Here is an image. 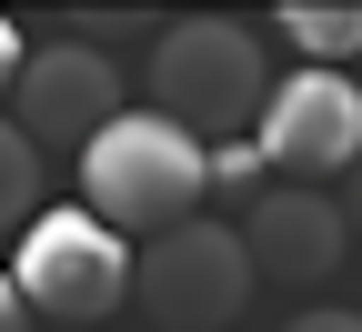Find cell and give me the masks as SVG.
<instances>
[{
    "label": "cell",
    "mask_w": 362,
    "mask_h": 332,
    "mask_svg": "<svg viewBox=\"0 0 362 332\" xmlns=\"http://www.w3.org/2000/svg\"><path fill=\"white\" fill-rule=\"evenodd\" d=\"M202 202H211V141H192L161 111H131L81 151V212H101L121 242H161L202 222Z\"/></svg>",
    "instance_id": "6da1fadb"
},
{
    "label": "cell",
    "mask_w": 362,
    "mask_h": 332,
    "mask_svg": "<svg viewBox=\"0 0 362 332\" xmlns=\"http://www.w3.org/2000/svg\"><path fill=\"white\" fill-rule=\"evenodd\" d=\"M151 111L181 121L192 141H242V121L272 101V61H262V40L242 21H221V11H192V21H171L151 30Z\"/></svg>",
    "instance_id": "7a4b0ae2"
},
{
    "label": "cell",
    "mask_w": 362,
    "mask_h": 332,
    "mask_svg": "<svg viewBox=\"0 0 362 332\" xmlns=\"http://www.w3.org/2000/svg\"><path fill=\"white\" fill-rule=\"evenodd\" d=\"M11 282H21V302L51 312L61 332H101V312H121L131 282H141V252H131L101 212H40L21 231V252H11Z\"/></svg>",
    "instance_id": "3957f363"
},
{
    "label": "cell",
    "mask_w": 362,
    "mask_h": 332,
    "mask_svg": "<svg viewBox=\"0 0 362 332\" xmlns=\"http://www.w3.org/2000/svg\"><path fill=\"white\" fill-rule=\"evenodd\" d=\"M161 332H232L242 302H252V252L232 222H181L161 242H141V282H131Z\"/></svg>",
    "instance_id": "277c9868"
},
{
    "label": "cell",
    "mask_w": 362,
    "mask_h": 332,
    "mask_svg": "<svg viewBox=\"0 0 362 332\" xmlns=\"http://www.w3.org/2000/svg\"><path fill=\"white\" fill-rule=\"evenodd\" d=\"M252 141H262V161L282 171V181H312V192H322L332 171L352 181L362 171V91L342 71H282Z\"/></svg>",
    "instance_id": "5b68a950"
},
{
    "label": "cell",
    "mask_w": 362,
    "mask_h": 332,
    "mask_svg": "<svg viewBox=\"0 0 362 332\" xmlns=\"http://www.w3.org/2000/svg\"><path fill=\"white\" fill-rule=\"evenodd\" d=\"M11 111H21V131L40 151H90L111 121H131V91H121V71L90 51V40H61V51H30Z\"/></svg>",
    "instance_id": "8992f818"
},
{
    "label": "cell",
    "mask_w": 362,
    "mask_h": 332,
    "mask_svg": "<svg viewBox=\"0 0 362 332\" xmlns=\"http://www.w3.org/2000/svg\"><path fill=\"white\" fill-rule=\"evenodd\" d=\"M242 252L262 282H282V292H312V282H332L342 252H352V222L332 192H312V181H272V192L242 212Z\"/></svg>",
    "instance_id": "52a82bcc"
},
{
    "label": "cell",
    "mask_w": 362,
    "mask_h": 332,
    "mask_svg": "<svg viewBox=\"0 0 362 332\" xmlns=\"http://www.w3.org/2000/svg\"><path fill=\"white\" fill-rule=\"evenodd\" d=\"M302 51V71H342L362 51V0H282V21H272Z\"/></svg>",
    "instance_id": "ba28073f"
},
{
    "label": "cell",
    "mask_w": 362,
    "mask_h": 332,
    "mask_svg": "<svg viewBox=\"0 0 362 332\" xmlns=\"http://www.w3.org/2000/svg\"><path fill=\"white\" fill-rule=\"evenodd\" d=\"M30 222H40V141L21 121H0V242L21 252Z\"/></svg>",
    "instance_id": "9c48e42d"
},
{
    "label": "cell",
    "mask_w": 362,
    "mask_h": 332,
    "mask_svg": "<svg viewBox=\"0 0 362 332\" xmlns=\"http://www.w3.org/2000/svg\"><path fill=\"white\" fill-rule=\"evenodd\" d=\"M262 171H272V161H262V141H211V192H232L242 212H252V202L272 192Z\"/></svg>",
    "instance_id": "30bf717a"
},
{
    "label": "cell",
    "mask_w": 362,
    "mask_h": 332,
    "mask_svg": "<svg viewBox=\"0 0 362 332\" xmlns=\"http://www.w3.org/2000/svg\"><path fill=\"white\" fill-rule=\"evenodd\" d=\"M21 71H30V40H21L11 11H0V91H21Z\"/></svg>",
    "instance_id": "8fae6325"
},
{
    "label": "cell",
    "mask_w": 362,
    "mask_h": 332,
    "mask_svg": "<svg viewBox=\"0 0 362 332\" xmlns=\"http://www.w3.org/2000/svg\"><path fill=\"white\" fill-rule=\"evenodd\" d=\"M282 332H362V312H342V302H332V312H292Z\"/></svg>",
    "instance_id": "7c38bea8"
},
{
    "label": "cell",
    "mask_w": 362,
    "mask_h": 332,
    "mask_svg": "<svg viewBox=\"0 0 362 332\" xmlns=\"http://www.w3.org/2000/svg\"><path fill=\"white\" fill-rule=\"evenodd\" d=\"M0 332H30V302H21V282L0 272Z\"/></svg>",
    "instance_id": "4fadbf2b"
},
{
    "label": "cell",
    "mask_w": 362,
    "mask_h": 332,
    "mask_svg": "<svg viewBox=\"0 0 362 332\" xmlns=\"http://www.w3.org/2000/svg\"><path fill=\"white\" fill-rule=\"evenodd\" d=\"M342 222H352V242H362V171L342 181Z\"/></svg>",
    "instance_id": "5bb4252c"
}]
</instances>
